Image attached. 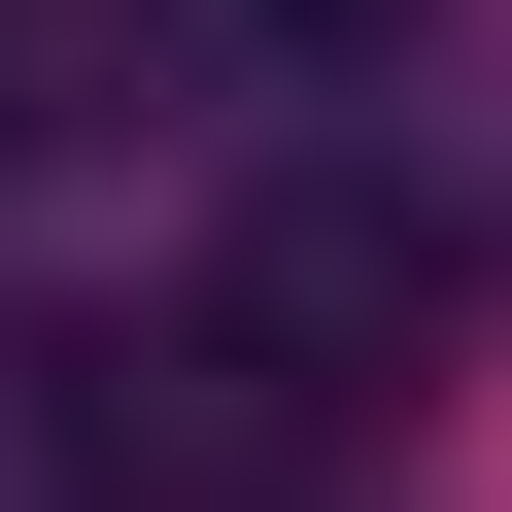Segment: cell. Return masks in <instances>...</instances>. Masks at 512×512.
I'll use <instances>...</instances> for the list:
<instances>
[{
    "label": "cell",
    "mask_w": 512,
    "mask_h": 512,
    "mask_svg": "<svg viewBox=\"0 0 512 512\" xmlns=\"http://www.w3.org/2000/svg\"><path fill=\"white\" fill-rule=\"evenodd\" d=\"M0 512H35V478H0Z\"/></svg>",
    "instance_id": "6da1fadb"
}]
</instances>
